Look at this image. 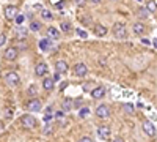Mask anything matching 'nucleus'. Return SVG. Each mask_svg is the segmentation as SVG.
Masks as SVG:
<instances>
[{"label": "nucleus", "instance_id": "f257e3e1", "mask_svg": "<svg viewBox=\"0 0 157 142\" xmlns=\"http://www.w3.org/2000/svg\"><path fill=\"white\" fill-rule=\"evenodd\" d=\"M113 35L118 38V40H126L127 38V27L123 22H116L113 25Z\"/></svg>", "mask_w": 157, "mask_h": 142}, {"label": "nucleus", "instance_id": "f03ea898", "mask_svg": "<svg viewBox=\"0 0 157 142\" xmlns=\"http://www.w3.org/2000/svg\"><path fill=\"white\" fill-rule=\"evenodd\" d=\"M21 123L24 128H27V130H33V128H36V119L33 117V115L30 114H24L21 117Z\"/></svg>", "mask_w": 157, "mask_h": 142}, {"label": "nucleus", "instance_id": "7ed1b4c3", "mask_svg": "<svg viewBox=\"0 0 157 142\" xmlns=\"http://www.w3.org/2000/svg\"><path fill=\"white\" fill-rule=\"evenodd\" d=\"M5 81H6V84H8L10 87H17L19 82H21L19 74H17L16 71H10V73H6V74H5Z\"/></svg>", "mask_w": 157, "mask_h": 142}, {"label": "nucleus", "instance_id": "20e7f679", "mask_svg": "<svg viewBox=\"0 0 157 142\" xmlns=\"http://www.w3.org/2000/svg\"><path fill=\"white\" fill-rule=\"evenodd\" d=\"M41 108H43V104H41V99H39L38 96L29 99V103H27V109L30 112H39V111H41Z\"/></svg>", "mask_w": 157, "mask_h": 142}, {"label": "nucleus", "instance_id": "39448f33", "mask_svg": "<svg viewBox=\"0 0 157 142\" xmlns=\"http://www.w3.org/2000/svg\"><path fill=\"white\" fill-rule=\"evenodd\" d=\"M74 74H75L77 77L86 76V74H88V67L85 65V63H82V62L75 63V67H74Z\"/></svg>", "mask_w": 157, "mask_h": 142}, {"label": "nucleus", "instance_id": "423d86ee", "mask_svg": "<svg viewBox=\"0 0 157 142\" xmlns=\"http://www.w3.org/2000/svg\"><path fill=\"white\" fill-rule=\"evenodd\" d=\"M96 115L99 119H109L110 117V108L107 104H101L96 108Z\"/></svg>", "mask_w": 157, "mask_h": 142}, {"label": "nucleus", "instance_id": "0eeeda50", "mask_svg": "<svg viewBox=\"0 0 157 142\" xmlns=\"http://www.w3.org/2000/svg\"><path fill=\"white\" fill-rule=\"evenodd\" d=\"M17 6H14V5H8V6H5V18L8 19V21H13L16 16H17Z\"/></svg>", "mask_w": 157, "mask_h": 142}, {"label": "nucleus", "instance_id": "6e6552de", "mask_svg": "<svg viewBox=\"0 0 157 142\" xmlns=\"http://www.w3.org/2000/svg\"><path fill=\"white\" fill-rule=\"evenodd\" d=\"M17 54H19V51L14 47V46H10L6 51H5V54H3V57L6 59V60H10V62H13V60H16L17 59Z\"/></svg>", "mask_w": 157, "mask_h": 142}, {"label": "nucleus", "instance_id": "1a4fd4ad", "mask_svg": "<svg viewBox=\"0 0 157 142\" xmlns=\"http://www.w3.org/2000/svg\"><path fill=\"white\" fill-rule=\"evenodd\" d=\"M14 33H16V38L17 40H25L29 35V29L24 27V25H17V27L14 29Z\"/></svg>", "mask_w": 157, "mask_h": 142}, {"label": "nucleus", "instance_id": "9d476101", "mask_svg": "<svg viewBox=\"0 0 157 142\" xmlns=\"http://www.w3.org/2000/svg\"><path fill=\"white\" fill-rule=\"evenodd\" d=\"M104 95H105V87H102V85L94 87L93 90H91V96H93L94 99H101Z\"/></svg>", "mask_w": 157, "mask_h": 142}, {"label": "nucleus", "instance_id": "9b49d317", "mask_svg": "<svg viewBox=\"0 0 157 142\" xmlns=\"http://www.w3.org/2000/svg\"><path fill=\"white\" fill-rule=\"evenodd\" d=\"M143 131H145L148 136H155V126L152 125V122H149V120H146L145 123H143Z\"/></svg>", "mask_w": 157, "mask_h": 142}, {"label": "nucleus", "instance_id": "f8f14e48", "mask_svg": "<svg viewBox=\"0 0 157 142\" xmlns=\"http://www.w3.org/2000/svg\"><path fill=\"white\" fill-rule=\"evenodd\" d=\"M98 136H99L101 139H109V137H110V128H109L107 125H101V126L98 128Z\"/></svg>", "mask_w": 157, "mask_h": 142}, {"label": "nucleus", "instance_id": "ddd939ff", "mask_svg": "<svg viewBox=\"0 0 157 142\" xmlns=\"http://www.w3.org/2000/svg\"><path fill=\"white\" fill-rule=\"evenodd\" d=\"M35 74H36L38 77H43L44 74H47V65H46L44 62L38 63V65L35 67Z\"/></svg>", "mask_w": 157, "mask_h": 142}, {"label": "nucleus", "instance_id": "4468645a", "mask_svg": "<svg viewBox=\"0 0 157 142\" xmlns=\"http://www.w3.org/2000/svg\"><path fill=\"white\" fill-rule=\"evenodd\" d=\"M55 70H57V73H60V74H64L68 70H69V67H68V62H64V60H58L57 63H55Z\"/></svg>", "mask_w": 157, "mask_h": 142}, {"label": "nucleus", "instance_id": "2eb2a0df", "mask_svg": "<svg viewBox=\"0 0 157 142\" xmlns=\"http://www.w3.org/2000/svg\"><path fill=\"white\" fill-rule=\"evenodd\" d=\"M94 33H96V36H105L107 35V27H104V25H101V24H96L94 25Z\"/></svg>", "mask_w": 157, "mask_h": 142}, {"label": "nucleus", "instance_id": "dca6fc26", "mask_svg": "<svg viewBox=\"0 0 157 142\" xmlns=\"http://www.w3.org/2000/svg\"><path fill=\"white\" fill-rule=\"evenodd\" d=\"M47 35L52 38V40H58V38H60V32L57 29H54V27H49L47 29Z\"/></svg>", "mask_w": 157, "mask_h": 142}, {"label": "nucleus", "instance_id": "f3484780", "mask_svg": "<svg viewBox=\"0 0 157 142\" xmlns=\"http://www.w3.org/2000/svg\"><path fill=\"white\" fill-rule=\"evenodd\" d=\"M43 87H44V90H52L54 88V79H50V77H46V79L43 81Z\"/></svg>", "mask_w": 157, "mask_h": 142}, {"label": "nucleus", "instance_id": "a211bd4d", "mask_svg": "<svg viewBox=\"0 0 157 142\" xmlns=\"http://www.w3.org/2000/svg\"><path fill=\"white\" fill-rule=\"evenodd\" d=\"M145 25H143L141 22H137V24H134V32L137 33V35H143L145 33Z\"/></svg>", "mask_w": 157, "mask_h": 142}, {"label": "nucleus", "instance_id": "6ab92c4d", "mask_svg": "<svg viewBox=\"0 0 157 142\" xmlns=\"http://www.w3.org/2000/svg\"><path fill=\"white\" fill-rule=\"evenodd\" d=\"M137 14H138V18H141V19H146V18L149 16V11L146 10V6H141V8H138Z\"/></svg>", "mask_w": 157, "mask_h": 142}, {"label": "nucleus", "instance_id": "aec40b11", "mask_svg": "<svg viewBox=\"0 0 157 142\" xmlns=\"http://www.w3.org/2000/svg\"><path fill=\"white\" fill-rule=\"evenodd\" d=\"M71 108H74V101L71 98H64L63 99V111H68Z\"/></svg>", "mask_w": 157, "mask_h": 142}, {"label": "nucleus", "instance_id": "412c9836", "mask_svg": "<svg viewBox=\"0 0 157 142\" xmlns=\"http://www.w3.org/2000/svg\"><path fill=\"white\" fill-rule=\"evenodd\" d=\"M39 49L41 51H49L50 49V40H41L39 41Z\"/></svg>", "mask_w": 157, "mask_h": 142}, {"label": "nucleus", "instance_id": "4be33fe9", "mask_svg": "<svg viewBox=\"0 0 157 142\" xmlns=\"http://www.w3.org/2000/svg\"><path fill=\"white\" fill-rule=\"evenodd\" d=\"M27 93H29L30 96L36 98V96H38V87H36V85H30V87L27 88Z\"/></svg>", "mask_w": 157, "mask_h": 142}, {"label": "nucleus", "instance_id": "5701e85b", "mask_svg": "<svg viewBox=\"0 0 157 142\" xmlns=\"http://www.w3.org/2000/svg\"><path fill=\"white\" fill-rule=\"evenodd\" d=\"M146 10H148L149 13H154V11L157 10V3L154 2V0H149V2L146 3Z\"/></svg>", "mask_w": 157, "mask_h": 142}, {"label": "nucleus", "instance_id": "b1692460", "mask_svg": "<svg viewBox=\"0 0 157 142\" xmlns=\"http://www.w3.org/2000/svg\"><path fill=\"white\" fill-rule=\"evenodd\" d=\"M60 29H61V32L68 33V32L71 30V24H69V22H61V24H60Z\"/></svg>", "mask_w": 157, "mask_h": 142}, {"label": "nucleus", "instance_id": "393cba45", "mask_svg": "<svg viewBox=\"0 0 157 142\" xmlns=\"http://www.w3.org/2000/svg\"><path fill=\"white\" fill-rule=\"evenodd\" d=\"M14 47H16L17 51H21V49H27V47H29V44L25 43V40H19V41H17V44H16Z\"/></svg>", "mask_w": 157, "mask_h": 142}, {"label": "nucleus", "instance_id": "a878e982", "mask_svg": "<svg viewBox=\"0 0 157 142\" xmlns=\"http://www.w3.org/2000/svg\"><path fill=\"white\" fill-rule=\"evenodd\" d=\"M41 16H43V19H46V21H50L52 18H54L49 10H43V11H41Z\"/></svg>", "mask_w": 157, "mask_h": 142}, {"label": "nucleus", "instance_id": "bb28decb", "mask_svg": "<svg viewBox=\"0 0 157 142\" xmlns=\"http://www.w3.org/2000/svg\"><path fill=\"white\" fill-rule=\"evenodd\" d=\"M134 111H135V109H134V106H132V104H129V103H127V104H124V112H126V114L134 115V114H135Z\"/></svg>", "mask_w": 157, "mask_h": 142}, {"label": "nucleus", "instance_id": "cd10ccee", "mask_svg": "<svg viewBox=\"0 0 157 142\" xmlns=\"http://www.w3.org/2000/svg\"><path fill=\"white\" fill-rule=\"evenodd\" d=\"M39 29H41V22H36V21H33V22L30 24V30H32V32H38Z\"/></svg>", "mask_w": 157, "mask_h": 142}, {"label": "nucleus", "instance_id": "c85d7f7f", "mask_svg": "<svg viewBox=\"0 0 157 142\" xmlns=\"http://www.w3.org/2000/svg\"><path fill=\"white\" fill-rule=\"evenodd\" d=\"M75 33H77L78 36H80V38H86V36H88V33H86L85 30H82V29H77V30H75Z\"/></svg>", "mask_w": 157, "mask_h": 142}, {"label": "nucleus", "instance_id": "c756f323", "mask_svg": "<svg viewBox=\"0 0 157 142\" xmlns=\"http://www.w3.org/2000/svg\"><path fill=\"white\" fill-rule=\"evenodd\" d=\"M88 114H90V108H82L80 109V117H86Z\"/></svg>", "mask_w": 157, "mask_h": 142}, {"label": "nucleus", "instance_id": "7c9ffc66", "mask_svg": "<svg viewBox=\"0 0 157 142\" xmlns=\"http://www.w3.org/2000/svg\"><path fill=\"white\" fill-rule=\"evenodd\" d=\"M72 2L77 5V6H85V3H86V0H72Z\"/></svg>", "mask_w": 157, "mask_h": 142}, {"label": "nucleus", "instance_id": "2f4dec72", "mask_svg": "<svg viewBox=\"0 0 157 142\" xmlns=\"http://www.w3.org/2000/svg\"><path fill=\"white\" fill-rule=\"evenodd\" d=\"M6 43V35L5 33H0V46H3Z\"/></svg>", "mask_w": 157, "mask_h": 142}, {"label": "nucleus", "instance_id": "473e14b6", "mask_svg": "<svg viewBox=\"0 0 157 142\" xmlns=\"http://www.w3.org/2000/svg\"><path fill=\"white\" fill-rule=\"evenodd\" d=\"M14 19H16V22H17V24H19V25H21V24H22V22H24V16H22V14H17V16H16V18H14Z\"/></svg>", "mask_w": 157, "mask_h": 142}, {"label": "nucleus", "instance_id": "72a5a7b5", "mask_svg": "<svg viewBox=\"0 0 157 142\" xmlns=\"http://www.w3.org/2000/svg\"><path fill=\"white\" fill-rule=\"evenodd\" d=\"M78 142H93V140H91V137H88V136H83V137L78 139Z\"/></svg>", "mask_w": 157, "mask_h": 142}, {"label": "nucleus", "instance_id": "f704fd0d", "mask_svg": "<svg viewBox=\"0 0 157 142\" xmlns=\"http://www.w3.org/2000/svg\"><path fill=\"white\" fill-rule=\"evenodd\" d=\"M82 106V98H77V101H74V108H80Z\"/></svg>", "mask_w": 157, "mask_h": 142}, {"label": "nucleus", "instance_id": "c9c22d12", "mask_svg": "<svg viewBox=\"0 0 157 142\" xmlns=\"http://www.w3.org/2000/svg\"><path fill=\"white\" fill-rule=\"evenodd\" d=\"M90 88H91V85H88V84H83V92H88Z\"/></svg>", "mask_w": 157, "mask_h": 142}, {"label": "nucleus", "instance_id": "e433bc0d", "mask_svg": "<svg viewBox=\"0 0 157 142\" xmlns=\"http://www.w3.org/2000/svg\"><path fill=\"white\" fill-rule=\"evenodd\" d=\"M63 115H64V111H58V112H57V117H58V119L63 117Z\"/></svg>", "mask_w": 157, "mask_h": 142}, {"label": "nucleus", "instance_id": "4c0bfd02", "mask_svg": "<svg viewBox=\"0 0 157 142\" xmlns=\"http://www.w3.org/2000/svg\"><path fill=\"white\" fill-rule=\"evenodd\" d=\"M50 131H52V126H49V125H47V126H46V130H44V133L47 134V133H50Z\"/></svg>", "mask_w": 157, "mask_h": 142}, {"label": "nucleus", "instance_id": "58836bf2", "mask_svg": "<svg viewBox=\"0 0 157 142\" xmlns=\"http://www.w3.org/2000/svg\"><path fill=\"white\" fill-rule=\"evenodd\" d=\"M46 115H52V108H47L46 109Z\"/></svg>", "mask_w": 157, "mask_h": 142}, {"label": "nucleus", "instance_id": "ea45409f", "mask_svg": "<svg viewBox=\"0 0 157 142\" xmlns=\"http://www.w3.org/2000/svg\"><path fill=\"white\" fill-rule=\"evenodd\" d=\"M58 79H60V73L54 74V82H55V81H58Z\"/></svg>", "mask_w": 157, "mask_h": 142}, {"label": "nucleus", "instance_id": "a19ab883", "mask_svg": "<svg viewBox=\"0 0 157 142\" xmlns=\"http://www.w3.org/2000/svg\"><path fill=\"white\" fill-rule=\"evenodd\" d=\"M66 85H68V82H61V84H60V88H61V90L66 88Z\"/></svg>", "mask_w": 157, "mask_h": 142}, {"label": "nucleus", "instance_id": "79ce46f5", "mask_svg": "<svg viewBox=\"0 0 157 142\" xmlns=\"http://www.w3.org/2000/svg\"><path fill=\"white\" fill-rule=\"evenodd\" d=\"M113 142H124V140H123V137H115Z\"/></svg>", "mask_w": 157, "mask_h": 142}, {"label": "nucleus", "instance_id": "37998d69", "mask_svg": "<svg viewBox=\"0 0 157 142\" xmlns=\"http://www.w3.org/2000/svg\"><path fill=\"white\" fill-rule=\"evenodd\" d=\"M50 117H52V115H44V120H46V122H49V120H50Z\"/></svg>", "mask_w": 157, "mask_h": 142}, {"label": "nucleus", "instance_id": "c03bdc74", "mask_svg": "<svg viewBox=\"0 0 157 142\" xmlns=\"http://www.w3.org/2000/svg\"><path fill=\"white\" fill-rule=\"evenodd\" d=\"M63 5H64V0H63V2H58V3H57V6H58V8H60V6H63Z\"/></svg>", "mask_w": 157, "mask_h": 142}, {"label": "nucleus", "instance_id": "a18cd8bd", "mask_svg": "<svg viewBox=\"0 0 157 142\" xmlns=\"http://www.w3.org/2000/svg\"><path fill=\"white\" fill-rule=\"evenodd\" d=\"M90 2H93V3H99L101 0H90Z\"/></svg>", "mask_w": 157, "mask_h": 142}, {"label": "nucleus", "instance_id": "49530a36", "mask_svg": "<svg viewBox=\"0 0 157 142\" xmlns=\"http://www.w3.org/2000/svg\"><path fill=\"white\" fill-rule=\"evenodd\" d=\"M2 130H3V123H2V122H0V131H2Z\"/></svg>", "mask_w": 157, "mask_h": 142}, {"label": "nucleus", "instance_id": "de8ad7c7", "mask_svg": "<svg viewBox=\"0 0 157 142\" xmlns=\"http://www.w3.org/2000/svg\"><path fill=\"white\" fill-rule=\"evenodd\" d=\"M154 46H155V47H157V40H154Z\"/></svg>", "mask_w": 157, "mask_h": 142}, {"label": "nucleus", "instance_id": "09e8293b", "mask_svg": "<svg viewBox=\"0 0 157 142\" xmlns=\"http://www.w3.org/2000/svg\"><path fill=\"white\" fill-rule=\"evenodd\" d=\"M137 2H141V0H137Z\"/></svg>", "mask_w": 157, "mask_h": 142}]
</instances>
